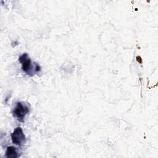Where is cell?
<instances>
[{"mask_svg":"<svg viewBox=\"0 0 158 158\" xmlns=\"http://www.w3.org/2000/svg\"><path fill=\"white\" fill-rule=\"evenodd\" d=\"M19 62L22 64V69L30 76H33L32 72V65L30 58L28 57V55L27 53L23 54L19 57Z\"/></svg>","mask_w":158,"mask_h":158,"instance_id":"obj_3","label":"cell"},{"mask_svg":"<svg viewBox=\"0 0 158 158\" xmlns=\"http://www.w3.org/2000/svg\"><path fill=\"white\" fill-rule=\"evenodd\" d=\"M6 157L7 158H15L18 157V153L16 148L14 146H8L6 151Z\"/></svg>","mask_w":158,"mask_h":158,"instance_id":"obj_4","label":"cell"},{"mask_svg":"<svg viewBox=\"0 0 158 158\" xmlns=\"http://www.w3.org/2000/svg\"><path fill=\"white\" fill-rule=\"evenodd\" d=\"M30 109L28 107L21 102H17L12 113L14 117H15L19 122H23L25 117L28 114Z\"/></svg>","mask_w":158,"mask_h":158,"instance_id":"obj_1","label":"cell"},{"mask_svg":"<svg viewBox=\"0 0 158 158\" xmlns=\"http://www.w3.org/2000/svg\"><path fill=\"white\" fill-rule=\"evenodd\" d=\"M12 141L14 144L17 146H22L25 142V135L20 127H17L10 135Z\"/></svg>","mask_w":158,"mask_h":158,"instance_id":"obj_2","label":"cell"}]
</instances>
